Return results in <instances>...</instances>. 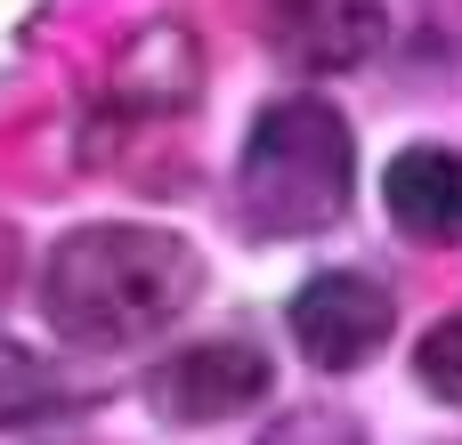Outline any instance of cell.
Masks as SVG:
<instances>
[{
	"label": "cell",
	"mask_w": 462,
	"mask_h": 445,
	"mask_svg": "<svg viewBox=\"0 0 462 445\" xmlns=\"http://www.w3.org/2000/svg\"><path fill=\"white\" fill-rule=\"evenodd\" d=\"M268 389H276V365H268L252 341H195V349H179V357L154 365L146 405H154L162 422L195 430V422H227V413L268 405Z\"/></svg>",
	"instance_id": "277c9868"
},
{
	"label": "cell",
	"mask_w": 462,
	"mask_h": 445,
	"mask_svg": "<svg viewBox=\"0 0 462 445\" xmlns=\"http://www.w3.org/2000/svg\"><path fill=\"white\" fill-rule=\"evenodd\" d=\"M357 195V138L325 97H276L252 138H244V170H236V203L260 235H325L333 219H349Z\"/></svg>",
	"instance_id": "7a4b0ae2"
},
{
	"label": "cell",
	"mask_w": 462,
	"mask_h": 445,
	"mask_svg": "<svg viewBox=\"0 0 462 445\" xmlns=\"http://www.w3.org/2000/svg\"><path fill=\"white\" fill-rule=\"evenodd\" d=\"M276 49L309 73H349L382 49V0H276Z\"/></svg>",
	"instance_id": "52a82bcc"
},
{
	"label": "cell",
	"mask_w": 462,
	"mask_h": 445,
	"mask_svg": "<svg viewBox=\"0 0 462 445\" xmlns=\"http://www.w3.org/2000/svg\"><path fill=\"white\" fill-rule=\"evenodd\" d=\"M260 445H357V430H349L341 413H284Z\"/></svg>",
	"instance_id": "30bf717a"
},
{
	"label": "cell",
	"mask_w": 462,
	"mask_h": 445,
	"mask_svg": "<svg viewBox=\"0 0 462 445\" xmlns=\"http://www.w3.org/2000/svg\"><path fill=\"white\" fill-rule=\"evenodd\" d=\"M390 324H398V300L357 268H325L292 292V341L317 373H357L390 341Z\"/></svg>",
	"instance_id": "3957f363"
},
{
	"label": "cell",
	"mask_w": 462,
	"mask_h": 445,
	"mask_svg": "<svg viewBox=\"0 0 462 445\" xmlns=\"http://www.w3.org/2000/svg\"><path fill=\"white\" fill-rule=\"evenodd\" d=\"M414 373H422V389H430V397L462 405V308H447V316L414 341Z\"/></svg>",
	"instance_id": "9c48e42d"
},
{
	"label": "cell",
	"mask_w": 462,
	"mask_h": 445,
	"mask_svg": "<svg viewBox=\"0 0 462 445\" xmlns=\"http://www.w3.org/2000/svg\"><path fill=\"white\" fill-rule=\"evenodd\" d=\"M382 203H390V219H398L406 243L455 251L462 243V154L455 146H406L382 170Z\"/></svg>",
	"instance_id": "5b68a950"
},
{
	"label": "cell",
	"mask_w": 462,
	"mask_h": 445,
	"mask_svg": "<svg viewBox=\"0 0 462 445\" xmlns=\"http://www.w3.org/2000/svg\"><path fill=\"white\" fill-rule=\"evenodd\" d=\"M203 292V251L171 227H73L41 268V316L73 349H138Z\"/></svg>",
	"instance_id": "6da1fadb"
},
{
	"label": "cell",
	"mask_w": 462,
	"mask_h": 445,
	"mask_svg": "<svg viewBox=\"0 0 462 445\" xmlns=\"http://www.w3.org/2000/svg\"><path fill=\"white\" fill-rule=\"evenodd\" d=\"M203 89V49L187 24H138L114 57V105L122 114H179Z\"/></svg>",
	"instance_id": "8992f818"
},
{
	"label": "cell",
	"mask_w": 462,
	"mask_h": 445,
	"mask_svg": "<svg viewBox=\"0 0 462 445\" xmlns=\"http://www.w3.org/2000/svg\"><path fill=\"white\" fill-rule=\"evenodd\" d=\"M16 284H24V251H16V235H8V219H0V308L16 300Z\"/></svg>",
	"instance_id": "8fae6325"
},
{
	"label": "cell",
	"mask_w": 462,
	"mask_h": 445,
	"mask_svg": "<svg viewBox=\"0 0 462 445\" xmlns=\"http://www.w3.org/2000/svg\"><path fill=\"white\" fill-rule=\"evenodd\" d=\"M41 413H57V381H49V365L24 357L16 341H0V430L41 422Z\"/></svg>",
	"instance_id": "ba28073f"
}]
</instances>
